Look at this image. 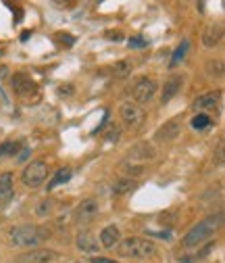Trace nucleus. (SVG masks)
<instances>
[{"label": "nucleus", "mask_w": 225, "mask_h": 263, "mask_svg": "<svg viewBox=\"0 0 225 263\" xmlns=\"http://www.w3.org/2000/svg\"><path fill=\"white\" fill-rule=\"evenodd\" d=\"M50 232L40 228V226H17V228H10L8 230V242L13 246H19V248H31V246H38L42 244L44 240H48Z\"/></svg>", "instance_id": "nucleus-1"}, {"label": "nucleus", "mask_w": 225, "mask_h": 263, "mask_svg": "<svg viewBox=\"0 0 225 263\" xmlns=\"http://www.w3.org/2000/svg\"><path fill=\"white\" fill-rule=\"evenodd\" d=\"M121 257L127 259H148L157 255V244L150 240V238H140V236H129L121 238L119 244H117Z\"/></svg>", "instance_id": "nucleus-2"}, {"label": "nucleus", "mask_w": 225, "mask_h": 263, "mask_svg": "<svg viewBox=\"0 0 225 263\" xmlns=\"http://www.w3.org/2000/svg\"><path fill=\"white\" fill-rule=\"evenodd\" d=\"M219 226H221V215H211V218H207L205 222H200L198 226H194V228L184 236V240H182L184 248H196L203 242H207L209 238L215 234V230Z\"/></svg>", "instance_id": "nucleus-3"}, {"label": "nucleus", "mask_w": 225, "mask_h": 263, "mask_svg": "<svg viewBox=\"0 0 225 263\" xmlns=\"http://www.w3.org/2000/svg\"><path fill=\"white\" fill-rule=\"evenodd\" d=\"M48 163H44V161H31L25 170H23L21 174V182L25 184L27 188H40L44 182H46V178H48Z\"/></svg>", "instance_id": "nucleus-4"}, {"label": "nucleus", "mask_w": 225, "mask_h": 263, "mask_svg": "<svg viewBox=\"0 0 225 263\" xmlns=\"http://www.w3.org/2000/svg\"><path fill=\"white\" fill-rule=\"evenodd\" d=\"M159 86H157V82L155 80H150V78H140L132 88H129V92H132V98L136 100V104H144L148 100L155 98V94H157Z\"/></svg>", "instance_id": "nucleus-5"}, {"label": "nucleus", "mask_w": 225, "mask_h": 263, "mask_svg": "<svg viewBox=\"0 0 225 263\" xmlns=\"http://www.w3.org/2000/svg\"><path fill=\"white\" fill-rule=\"evenodd\" d=\"M98 213H100V202H98L96 198H86V200H81L79 205L75 207L73 220H75V224H79V226H88L90 222L96 220Z\"/></svg>", "instance_id": "nucleus-6"}, {"label": "nucleus", "mask_w": 225, "mask_h": 263, "mask_svg": "<svg viewBox=\"0 0 225 263\" xmlns=\"http://www.w3.org/2000/svg\"><path fill=\"white\" fill-rule=\"evenodd\" d=\"M157 157V150L152 144H148V142H138V144H134L132 148H129L127 152V165H142L146 161H152Z\"/></svg>", "instance_id": "nucleus-7"}, {"label": "nucleus", "mask_w": 225, "mask_h": 263, "mask_svg": "<svg viewBox=\"0 0 225 263\" xmlns=\"http://www.w3.org/2000/svg\"><path fill=\"white\" fill-rule=\"evenodd\" d=\"M119 115H121V122L129 130H138L144 124V111H142V106H138L136 102H123L119 109Z\"/></svg>", "instance_id": "nucleus-8"}, {"label": "nucleus", "mask_w": 225, "mask_h": 263, "mask_svg": "<svg viewBox=\"0 0 225 263\" xmlns=\"http://www.w3.org/2000/svg\"><path fill=\"white\" fill-rule=\"evenodd\" d=\"M10 84H13L15 94L21 98H29V96H33V94H38V84L31 80V76L23 74V71L21 74H15L13 80H10Z\"/></svg>", "instance_id": "nucleus-9"}, {"label": "nucleus", "mask_w": 225, "mask_h": 263, "mask_svg": "<svg viewBox=\"0 0 225 263\" xmlns=\"http://www.w3.org/2000/svg\"><path fill=\"white\" fill-rule=\"evenodd\" d=\"M58 257H61V255H58L56 250H52V248H31L29 253L19 255L15 259V263H52Z\"/></svg>", "instance_id": "nucleus-10"}, {"label": "nucleus", "mask_w": 225, "mask_h": 263, "mask_svg": "<svg viewBox=\"0 0 225 263\" xmlns=\"http://www.w3.org/2000/svg\"><path fill=\"white\" fill-rule=\"evenodd\" d=\"M180 132H182V124L177 122V119H171V122H167L155 132V140L157 142H173L180 136Z\"/></svg>", "instance_id": "nucleus-11"}, {"label": "nucleus", "mask_w": 225, "mask_h": 263, "mask_svg": "<svg viewBox=\"0 0 225 263\" xmlns=\"http://www.w3.org/2000/svg\"><path fill=\"white\" fill-rule=\"evenodd\" d=\"M15 196V186H13V174H2L0 178V211H2Z\"/></svg>", "instance_id": "nucleus-12"}, {"label": "nucleus", "mask_w": 225, "mask_h": 263, "mask_svg": "<svg viewBox=\"0 0 225 263\" xmlns=\"http://www.w3.org/2000/svg\"><path fill=\"white\" fill-rule=\"evenodd\" d=\"M77 248L81 253H88V255H96L100 250V244H98V238L94 236L92 232H81L77 236Z\"/></svg>", "instance_id": "nucleus-13"}, {"label": "nucleus", "mask_w": 225, "mask_h": 263, "mask_svg": "<svg viewBox=\"0 0 225 263\" xmlns=\"http://www.w3.org/2000/svg\"><path fill=\"white\" fill-rule=\"evenodd\" d=\"M121 240V232L117 226H106V228H102L100 232V238H98V244L102 248H113L115 244H119Z\"/></svg>", "instance_id": "nucleus-14"}, {"label": "nucleus", "mask_w": 225, "mask_h": 263, "mask_svg": "<svg viewBox=\"0 0 225 263\" xmlns=\"http://www.w3.org/2000/svg\"><path fill=\"white\" fill-rule=\"evenodd\" d=\"M182 86H184V78L182 76H171L167 82H165V86H163V96H161V102L165 104V102H169L177 92L182 90Z\"/></svg>", "instance_id": "nucleus-15"}, {"label": "nucleus", "mask_w": 225, "mask_h": 263, "mask_svg": "<svg viewBox=\"0 0 225 263\" xmlns=\"http://www.w3.org/2000/svg\"><path fill=\"white\" fill-rule=\"evenodd\" d=\"M219 102V96L215 92H209V94H203V96H198L194 100V109L196 111H213Z\"/></svg>", "instance_id": "nucleus-16"}, {"label": "nucleus", "mask_w": 225, "mask_h": 263, "mask_svg": "<svg viewBox=\"0 0 225 263\" xmlns=\"http://www.w3.org/2000/svg\"><path fill=\"white\" fill-rule=\"evenodd\" d=\"M221 38V28L219 26H209L203 34V46L205 48H215Z\"/></svg>", "instance_id": "nucleus-17"}, {"label": "nucleus", "mask_w": 225, "mask_h": 263, "mask_svg": "<svg viewBox=\"0 0 225 263\" xmlns=\"http://www.w3.org/2000/svg\"><path fill=\"white\" fill-rule=\"evenodd\" d=\"M111 71H113V76H115L117 80H125V78L132 76L134 63H132V61H127V58H121V61H117V63L113 65Z\"/></svg>", "instance_id": "nucleus-18"}, {"label": "nucleus", "mask_w": 225, "mask_h": 263, "mask_svg": "<svg viewBox=\"0 0 225 263\" xmlns=\"http://www.w3.org/2000/svg\"><path fill=\"white\" fill-rule=\"evenodd\" d=\"M21 146H23V144H21V142H17V140H6V142H2V144H0V159L17 157Z\"/></svg>", "instance_id": "nucleus-19"}, {"label": "nucleus", "mask_w": 225, "mask_h": 263, "mask_svg": "<svg viewBox=\"0 0 225 263\" xmlns=\"http://www.w3.org/2000/svg\"><path fill=\"white\" fill-rule=\"evenodd\" d=\"M136 186H138V184H136L134 180H129V178H123V180H119V182L113 184V194H115V196H123V194H127V192H132Z\"/></svg>", "instance_id": "nucleus-20"}, {"label": "nucleus", "mask_w": 225, "mask_h": 263, "mask_svg": "<svg viewBox=\"0 0 225 263\" xmlns=\"http://www.w3.org/2000/svg\"><path fill=\"white\" fill-rule=\"evenodd\" d=\"M71 178H73V170H69V167H65V170H61V172H56L54 174V178L50 180V184H48V190H54L56 186H61V184H67Z\"/></svg>", "instance_id": "nucleus-21"}, {"label": "nucleus", "mask_w": 225, "mask_h": 263, "mask_svg": "<svg viewBox=\"0 0 225 263\" xmlns=\"http://www.w3.org/2000/svg\"><path fill=\"white\" fill-rule=\"evenodd\" d=\"M188 48H190V42H188V40H184L180 46H177L175 52H173V56H171V61H169V67H171V69H173V67H177V65H180V63L184 61Z\"/></svg>", "instance_id": "nucleus-22"}, {"label": "nucleus", "mask_w": 225, "mask_h": 263, "mask_svg": "<svg viewBox=\"0 0 225 263\" xmlns=\"http://www.w3.org/2000/svg\"><path fill=\"white\" fill-rule=\"evenodd\" d=\"M211 124H213V122H211V117H209V115H205V113H200V115H196V117H192V119H190L192 130H207Z\"/></svg>", "instance_id": "nucleus-23"}, {"label": "nucleus", "mask_w": 225, "mask_h": 263, "mask_svg": "<svg viewBox=\"0 0 225 263\" xmlns=\"http://www.w3.org/2000/svg\"><path fill=\"white\" fill-rule=\"evenodd\" d=\"M123 172H125V176L132 180V178H140L142 174H144V165H127V163H123Z\"/></svg>", "instance_id": "nucleus-24"}, {"label": "nucleus", "mask_w": 225, "mask_h": 263, "mask_svg": "<svg viewBox=\"0 0 225 263\" xmlns=\"http://www.w3.org/2000/svg\"><path fill=\"white\" fill-rule=\"evenodd\" d=\"M207 74L213 78H221L223 76V63L221 61H209L207 63Z\"/></svg>", "instance_id": "nucleus-25"}, {"label": "nucleus", "mask_w": 225, "mask_h": 263, "mask_svg": "<svg viewBox=\"0 0 225 263\" xmlns=\"http://www.w3.org/2000/svg\"><path fill=\"white\" fill-rule=\"evenodd\" d=\"M119 136H121V130L117 128V126H111L109 132L104 134V140L106 142H117V140H119Z\"/></svg>", "instance_id": "nucleus-26"}, {"label": "nucleus", "mask_w": 225, "mask_h": 263, "mask_svg": "<svg viewBox=\"0 0 225 263\" xmlns=\"http://www.w3.org/2000/svg\"><path fill=\"white\" fill-rule=\"evenodd\" d=\"M127 46H129V48H146V46H148V40H144V38H140V36H138V38H132V40H129Z\"/></svg>", "instance_id": "nucleus-27"}, {"label": "nucleus", "mask_w": 225, "mask_h": 263, "mask_svg": "<svg viewBox=\"0 0 225 263\" xmlns=\"http://www.w3.org/2000/svg\"><path fill=\"white\" fill-rule=\"evenodd\" d=\"M52 211V200H42L40 202V209H38V215H42V218H44V215H48Z\"/></svg>", "instance_id": "nucleus-28"}, {"label": "nucleus", "mask_w": 225, "mask_h": 263, "mask_svg": "<svg viewBox=\"0 0 225 263\" xmlns=\"http://www.w3.org/2000/svg\"><path fill=\"white\" fill-rule=\"evenodd\" d=\"M56 38L61 40V44H67V46H73L75 44V38H73V36H69V34H58Z\"/></svg>", "instance_id": "nucleus-29"}, {"label": "nucleus", "mask_w": 225, "mask_h": 263, "mask_svg": "<svg viewBox=\"0 0 225 263\" xmlns=\"http://www.w3.org/2000/svg\"><path fill=\"white\" fill-rule=\"evenodd\" d=\"M90 263H119V261L106 259V257H90Z\"/></svg>", "instance_id": "nucleus-30"}, {"label": "nucleus", "mask_w": 225, "mask_h": 263, "mask_svg": "<svg viewBox=\"0 0 225 263\" xmlns=\"http://www.w3.org/2000/svg\"><path fill=\"white\" fill-rule=\"evenodd\" d=\"M29 152H31V150H29V148L25 146V148H23V150L19 152V157H17V161H27V159H29Z\"/></svg>", "instance_id": "nucleus-31"}, {"label": "nucleus", "mask_w": 225, "mask_h": 263, "mask_svg": "<svg viewBox=\"0 0 225 263\" xmlns=\"http://www.w3.org/2000/svg\"><path fill=\"white\" fill-rule=\"evenodd\" d=\"M58 90H61L63 96H71V94H73V86H61Z\"/></svg>", "instance_id": "nucleus-32"}, {"label": "nucleus", "mask_w": 225, "mask_h": 263, "mask_svg": "<svg viewBox=\"0 0 225 263\" xmlns=\"http://www.w3.org/2000/svg\"><path fill=\"white\" fill-rule=\"evenodd\" d=\"M217 161H219V163H223V142H221L219 148H217Z\"/></svg>", "instance_id": "nucleus-33"}, {"label": "nucleus", "mask_w": 225, "mask_h": 263, "mask_svg": "<svg viewBox=\"0 0 225 263\" xmlns=\"http://www.w3.org/2000/svg\"><path fill=\"white\" fill-rule=\"evenodd\" d=\"M8 74V67H0V80H4Z\"/></svg>", "instance_id": "nucleus-34"}, {"label": "nucleus", "mask_w": 225, "mask_h": 263, "mask_svg": "<svg viewBox=\"0 0 225 263\" xmlns=\"http://www.w3.org/2000/svg\"><path fill=\"white\" fill-rule=\"evenodd\" d=\"M29 36H31V32H23V34H21V42H27Z\"/></svg>", "instance_id": "nucleus-35"}]
</instances>
